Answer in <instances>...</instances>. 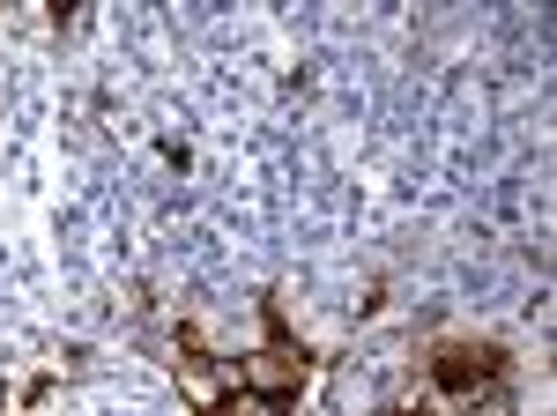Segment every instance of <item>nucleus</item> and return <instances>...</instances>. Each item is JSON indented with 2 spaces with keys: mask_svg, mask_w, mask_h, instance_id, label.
Masks as SVG:
<instances>
[{
  "mask_svg": "<svg viewBox=\"0 0 557 416\" xmlns=\"http://www.w3.org/2000/svg\"><path fill=\"white\" fill-rule=\"evenodd\" d=\"M498 372V350H446L438 357V379L446 387H469V379H491Z\"/></svg>",
  "mask_w": 557,
  "mask_h": 416,
  "instance_id": "f257e3e1",
  "label": "nucleus"
}]
</instances>
